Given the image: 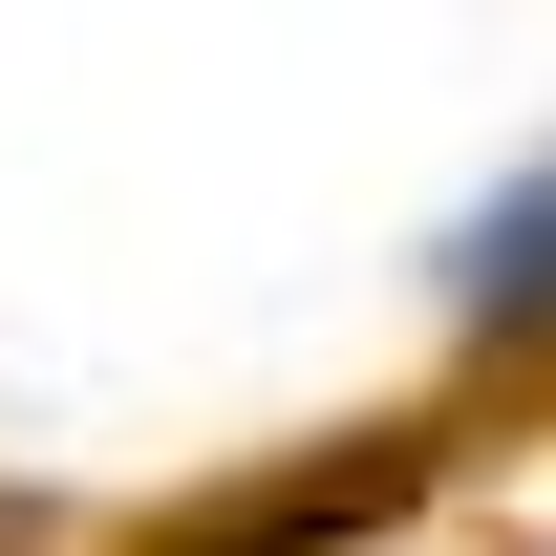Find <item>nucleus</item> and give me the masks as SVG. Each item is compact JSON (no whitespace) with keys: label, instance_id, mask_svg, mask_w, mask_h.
<instances>
[{"label":"nucleus","instance_id":"1","mask_svg":"<svg viewBox=\"0 0 556 556\" xmlns=\"http://www.w3.org/2000/svg\"><path fill=\"white\" fill-rule=\"evenodd\" d=\"M450 321L471 343H514V321H556V172H514V193L450 236Z\"/></svg>","mask_w":556,"mask_h":556}]
</instances>
